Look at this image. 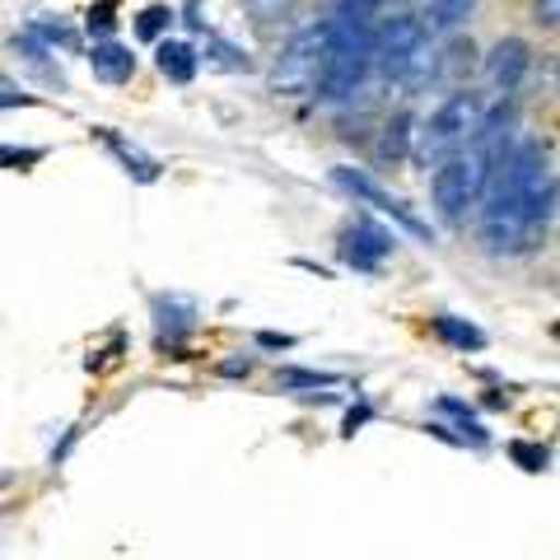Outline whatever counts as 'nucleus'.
Here are the masks:
<instances>
[{"instance_id": "16", "label": "nucleus", "mask_w": 560, "mask_h": 560, "mask_svg": "<svg viewBox=\"0 0 560 560\" xmlns=\"http://www.w3.org/2000/svg\"><path fill=\"white\" fill-rule=\"evenodd\" d=\"M154 57H160V70L173 84H187L191 75H197V51H191L187 43H160Z\"/></svg>"}, {"instance_id": "12", "label": "nucleus", "mask_w": 560, "mask_h": 560, "mask_svg": "<svg viewBox=\"0 0 560 560\" xmlns=\"http://www.w3.org/2000/svg\"><path fill=\"white\" fill-rule=\"evenodd\" d=\"M90 70L103 84H127L136 75V57H131V47H121V43H94Z\"/></svg>"}, {"instance_id": "8", "label": "nucleus", "mask_w": 560, "mask_h": 560, "mask_svg": "<svg viewBox=\"0 0 560 560\" xmlns=\"http://www.w3.org/2000/svg\"><path fill=\"white\" fill-rule=\"evenodd\" d=\"M393 248H397V238L388 230H378L370 215L350 220L346 230H341V238H337V257L346 261L350 271H364V276H374L383 261L393 257Z\"/></svg>"}, {"instance_id": "26", "label": "nucleus", "mask_w": 560, "mask_h": 560, "mask_svg": "<svg viewBox=\"0 0 560 560\" xmlns=\"http://www.w3.org/2000/svg\"><path fill=\"white\" fill-rule=\"evenodd\" d=\"M374 416V407H370V401H360V407H350L346 411V425H341V434H346V440H355V430L364 425V420H370Z\"/></svg>"}, {"instance_id": "5", "label": "nucleus", "mask_w": 560, "mask_h": 560, "mask_svg": "<svg viewBox=\"0 0 560 560\" xmlns=\"http://www.w3.org/2000/svg\"><path fill=\"white\" fill-rule=\"evenodd\" d=\"M490 173H495V164H490L486 154L471 145V140H467L458 154H453V160L434 164L430 191H434V210H440L444 224H463V220H467V210L481 201Z\"/></svg>"}, {"instance_id": "25", "label": "nucleus", "mask_w": 560, "mask_h": 560, "mask_svg": "<svg viewBox=\"0 0 560 560\" xmlns=\"http://www.w3.org/2000/svg\"><path fill=\"white\" fill-rule=\"evenodd\" d=\"M28 103H33V94H24L14 80L0 75V108H28Z\"/></svg>"}, {"instance_id": "14", "label": "nucleus", "mask_w": 560, "mask_h": 560, "mask_svg": "<svg viewBox=\"0 0 560 560\" xmlns=\"http://www.w3.org/2000/svg\"><path fill=\"white\" fill-rule=\"evenodd\" d=\"M411 127H416V121L407 113H397L388 127H383V140H378V160L383 164H401L411 154Z\"/></svg>"}, {"instance_id": "17", "label": "nucleus", "mask_w": 560, "mask_h": 560, "mask_svg": "<svg viewBox=\"0 0 560 560\" xmlns=\"http://www.w3.org/2000/svg\"><path fill=\"white\" fill-rule=\"evenodd\" d=\"M434 407H440L444 416H453V420H458V425H463V444H471V448L490 444V430L481 425L477 411H471L467 401H458V397H440V401H434Z\"/></svg>"}, {"instance_id": "13", "label": "nucleus", "mask_w": 560, "mask_h": 560, "mask_svg": "<svg viewBox=\"0 0 560 560\" xmlns=\"http://www.w3.org/2000/svg\"><path fill=\"white\" fill-rule=\"evenodd\" d=\"M477 5L481 0H425V14H416L420 20V28L430 33H453V28H463L471 14H477Z\"/></svg>"}, {"instance_id": "10", "label": "nucleus", "mask_w": 560, "mask_h": 560, "mask_svg": "<svg viewBox=\"0 0 560 560\" xmlns=\"http://www.w3.org/2000/svg\"><path fill=\"white\" fill-rule=\"evenodd\" d=\"M98 140L108 145L113 154H117V164L127 168V178H136V183H160V173H164V164L154 160V154H145L136 145V140H127V136H117L113 127H98Z\"/></svg>"}, {"instance_id": "20", "label": "nucleus", "mask_w": 560, "mask_h": 560, "mask_svg": "<svg viewBox=\"0 0 560 560\" xmlns=\"http://www.w3.org/2000/svg\"><path fill=\"white\" fill-rule=\"evenodd\" d=\"M210 61H215L220 70H248V51H238L234 43H224V38H215L210 33V51H206Z\"/></svg>"}, {"instance_id": "6", "label": "nucleus", "mask_w": 560, "mask_h": 560, "mask_svg": "<svg viewBox=\"0 0 560 560\" xmlns=\"http://www.w3.org/2000/svg\"><path fill=\"white\" fill-rule=\"evenodd\" d=\"M323 57H327V24H304L285 47H280V57L271 66V90L285 94V98L318 94Z\"/></svg>"}, {"instance_id": "27", "label": "nucleus", "mask_w": 560, "mask_h": 560, "mask_svg": "<svg viewBox=\"0 0 560 560\" xmlns=\"http://www.w3.org/2000/svg\"><path fill=\"white\" fill-rule=\"evenodd\" d=\"M257 346L261 350H294V337H285V331H257Z\"/></svg>"}, {"instance_id": "19", "label": "nucleus", "mask_w": 560, "mask_h": 560, "mask_svg": "<svg viewBox=\"0 0 560 560\" xmlns=\"http://www.w3.org/2000/svg\"><path fill=\"white\" fill-rule=\"evenodd\" d=\"M510 458L523 467V471H547V463H551V453H547V444H528V440H514L510 444Z\"/></svg>"}, {"instance_id": "21", "label": "nucleus", "mask_w": 560, "mask_h": 560, "mask_svg": "<svg viewBox=\"0 0 560 560\" xmlns=\"http://www.w3.org/2000/svg\"><path fill=\"white\" fill-rule=\"evenodd\" d=\"M28 33H33V38H43L47 47H66V51L80 43V38H75V28H66V24H47V20H33V24H28Z\"/></svg>"}, {"instance_id": "4", "label": "nucleus", "mask_w": 560, "mask_h": 560, "mask_svg": "<svg viewBox=\"0 0 560 560\" xmlns=\"http://www.w3.org/2000/svg\"><path fill=\"white\" fill-rule=\"evenodd\" d=\"M481 113H486L481 94L453 90V94L440 103V108H434V113L411 131V154H416L420 164H444V160H453V154H458L467 140H471V131H477Z\"/></svg>"}, {"instance_id": "28", "label": "nucleus", "mask_w": 560, "mask_h": 560, "mask_svg": "<svg viewBox=\"0 0 560 560\" xmlns=\"http://www.w3.org/2000/svg\"><path fill=\"white\" fill-rule=\"evenodd\" d=\"M537 24H547V28L560 24V0H537Z\"/></svg>"}, {"instance_id": "1", "label": "nucleus", "mask_w": 560, "mask_h": 560, "mask_svg": "<svg viewBox=\"0 0 560 560\" xmlns=\"http://www.w3.org/2000/svg\"><path fill=\"white\" fill-rule=\"evenodd\" d=\"M477 243L490 257H528L541 248L556 215V173L537 140H514L481 191Z\"/></svg>"}, {"instance_id": "11", "label": "nucleus", "mask_w": 560, "mask_h": 560, "mask_svg": "<svg viewBox=\"0 0 560 560\" xmlns=\"http://www.w3.org/2000/svg\"><path fill=\"white\" fill-rule=\"evenodd\" d=\"M154 323H160V341L178 346L197 327V304L187 294H154Z\"/></svg>"}, {"instance_id": "7", "label": "nucleus", "mask_w": 560, "mask_h": 560, "mask_svg": "<svg viewBox=\"0 0 560 560\" xmlns=\"http://www.w3.org/2000/svg\"><path fill=\"white\" fill-rule=\"evenodd\" d=\"M331 183L346 187L350 197H360L364 206H374V210H383V215H393V220H397V224H401V230H407L411 238H420V243H434V230H430V224L420 220L416 210H411L407 201H401V197H393V191H383V187L370 178V173H360V168H331Z\"/></svg>"}, {"instance_id": "9", "label": "nucleus", "mask_w": 560, "mask_h": 560, "mask_svg": "<svg viewBox=\"0 0 560 560\" xmlns=\"http://www.w3.org/2000/svg\"><path fill=\"white\" fill-rule=\"evenodd\" d=\"M528 66H533V47L528 43L523 38H500L495 47H490V57L481 61V75H486V84H490V94L495 98H514L523 75H528Z\"/></svg>"}, {"instance_id": "29", "label": "nucleus", "mask_w": 560, "mask_h": 560, "mask_svg": "<svg viewBox=\"0 0 560 560\" xmlns=\"http://www.w3.org/2000/svg\"><path fill=\"white\" fill-rule=\"evenodd\" d=\"M220 374H230V378H248V374H253V360H224V364H220Z\"/></svg>"}, {"instance_id": "18", "label": "nucleus", "mask_w": 560, "mask_h": 560, "mask_svg": "<svg viewBox=\"0 0 560 560\" xmlns=\"http://www.w3.org/2000/svg\"><path fill=\"white\" fill-rule=\"evenodd\" d=\"M280 388L285 393H300V388H337V374H323V370H280Z\"/></svg>"}, {"instance_id": "24", "label": "nucleus", "mask_w": 560, "mask_h": 560, "mask_svg": "<svg viewBox=\"0 0 560 560\" xmlns=\"http://www.w3.org/2000/svg\"><path fill=\"white\" fill-rule=\"evenodd\" d=\"M117 28V5L113 0H98V5H90V33H113Z\"/></svg>"}, {"instance_id": "15", "label": "nucleus", "mask_w": 560, "mask_h": 560, "mask_svg": "<svg viewBox=\"0 0 560 560\" xmlns=\"http://www.w3.org/2000/svg\"><path fill=\"white\" fill-rule=\"evenodd\" d=\"M434 331H440L453 350H486V331L467 318H453V313H440V318H434Z\"/></svg>"}, {"instance_id": "23", "label": "nucleus", "mask_w": 560, "mask_h": 560, "mask_svg": "<svg viewBox=\"0 0 560 560\" xmlns=\"http://www.w3.org/2000/svg\"><path fill=\"white\" fill-rule=\"evenodd\" d=\"M47 150L43 145H28V150H14V145H0V168H33L43 164Z\"/></svg>"}, {"instance_id": "3", "label": "nucleus", "mask_w": 560, "mask_h": 560, "mask_svg": "<svg viewBox=\"0 0 560 560\" xmlns=\"http://www.w3.org/2000/svg\"><path fill=\"white\" fill-rule=\"evenodd\" d=\"M374 70L383 80H397L407 90L434 80V57H430V33L420 28L416 14H393L374 28Z\"/></svg>"}, {"instance_id": "22", "label": "nucleus", "mask_w": 560, "mask_h": 560, "mask_svg": "<svg viewBox=\"0 0 560 560\" xmlns=\"http://www.w3.org/2000/svg\"><path fill=\"white\" fill-rule=\"evenodd\" d=\"M173 24V10H164V5H150V10H140V20H136V33L140 38H160V33Z\"/></svg>"}, {"instance_id": "2", "label": "nucleus", "mask_w": 560, "mask_h": 560, "mask_svg": "<svg viewBox=\"0 0 560 560\" xmlns=\"http://www.w3.org/2000/svg\"><path fill=\"white\" fill-rule=\"evenodd\" d=\"M374 70V28L360 14H337L327 20V57L318 75V98L323 103H346L355 98L364 75Z\"/></svg>"}]
</instances>
